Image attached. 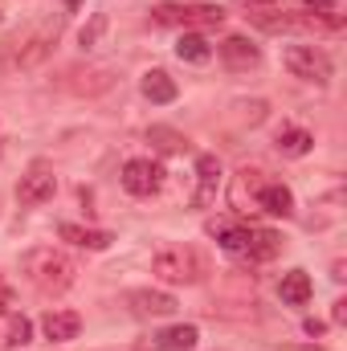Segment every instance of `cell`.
<instances>
[{"instance_id": "6da1fadb", "label": "cell", "mask_w": 347, "mask_h": 351, "mask_svg": "<svg viewBox=\"0 0 347 351\" xmlns=\"http://www.w3.org/2000/svg\"><path fill=\"white\" fill-rule=\"evenodd\" d=\"M208 237H217L225 254L246 258V262H270L282 254V237L274 229H258L246 221H208Z\"/></svg>"}, {"instance_id": "7a4b0ae2", "label": "cell", "mask_w": 347, "mask_h": 351, "mask_svg": "<svg viewBox=\"0 0 347 351\" xmlns=\"http://www.w3.org/2000/svg\"><path fill=\"white\" fill-rule=\"evenodd\" d=\"M25 274L41 294H66L74 286V278H78V265H74L70 254H62L53 245H41V250L25 254Z\"/></svg>"}, {"instance_id": "3957f363", "label": "cell", "mask_w": 347, "mask_h": 351, "mask_svg": "<svg viewBox=\"0 0 347 351\" xmlns=\"http://www.w3.org/2000/svg\"><path fill=\"white\" fill-rule=\"evenodd\" d=\"M152 274L168 286H196L204 278V258L188 245H168L152 258Z\"/></svg>"}, {"instance_id": "277c9868", "label": "cell", "mask_w": 347, "mask_h": 351, "mask_svg": "<svg viewBox=\"0 0 347 351\" xmlns=\"http://www.w3.org/2000/svg\"><path fill=\"white\" fill-rule=\"evenodd\" d=\"M152 21L156 25H176V29H217V25H225V8H217V4H156L152 8Z\"/></svg>"}, {"instance_id": "5b68a950", "label": "cell", "mask_w": 347, "mask_h": 351, "mask_svg": "<svg viewBox=\"0 0 347 351\" xmlns=\"http://www.w3.org/2000/svg\"><path fill=\"white\" fill-rule=\"evenodd\" d=\"M282 66H286L294 78H302V82H315V86H327V82H331V74H335L331 58H327L319 45H286V53H282Z\"/></svg>"}, {"instance_id": "8992f818", "label": "cell", "mask_w": 347, "mask_h": 351, "mask_svg": "<svg viewBox=\"0 0 347 351\" xmlns=\"http://www.w3.org/2000/svg\"><path fill=\"white\" fill-rule=\"evenodd\" d=\"M53 192H58V176H53L49 164H33L29 172L21 176V184H16V200L25 208H37L45 200H53Z\"/></svg>"}, {"instance_id": "52a82bcc", "label": "cell", "mask_w": 347, "mask_h": 351, "mask_svg": "<svg viewBox=\"0 0 347 351\" xmlns=\"http://www.w3.org/2000/svg\"><path fill=\"white\" fill-rule=\"evenodd\" d=\"M123 188L131 196H156L164 188V168L152 160H127L123 164Z\"/></svg>"}, {"instance_id": "ba28073f", "label": "cell", "mask_w": 347, "mask_h": 351, "mask_svg": "<svg viewBox=\"0 0 347 351\" xmlns=\"http://www.w3.org/2000/svg\"><path fill=\"white\" fill-rule=\"evenodd\" d=\"M58 33H62V21H49V25H41L25 45H21V53H16V66L21 70H33V66H41L49 53H53V41H58Z\"/></svg>"}, {"instance_id": "9c48e42d", "label": "cell", "mask_w": 347, "mask_h": 351, "mask_svg": "<svg viewBox=\"0 0 347 351\" xmlns=\"http://www.w3.org/2000/svg\"><path fill=\"white\" fill-rule=\"evenodd\" d=\"M254 208L286 221V217H294V192H290L286 184H278V180H265L258 188V196H254Z\"/></svg>"}, {"instance_id": "30bf717a", "label": "cell", "mask_w": 347, "mask_h": 351, "mask_svg": "<svg viewBox=\"0 0 347 351\" xmlns=\"http://www.w3.org/2000/svg\"><path fill=\"white\" fill-rule=\"evenodd\" d=\"M217 188H221V160L217 156H200L196 160V192H192V204L196 208H208L217 200Z\"/></svg>"}, {"instance_id": "8fae6325", "label": "cell", "mask_w": 347, "mask_h": 351, "mask_svg": "<svg viewBox=\"0 0 347 351\" xmlns=\"http://www.w3.org/2000/svg\"><path fill=\"white\" fill-rule=\"evenodd\" d=\"M217 53H221V62L229 66V70H254L261 62V49L250 41V37H225L221 45H217Z\"/></svg>"}, {"instance_id": "7c38bea8", "label": "cell", "mask_w": 347, "mask_h": 351, "mask_svg": "<svg viewBox=\"0 0 347 351\" xmlns=\"http://www.w3.org/2000/svg\"><path fill=\"white\" fill-rule=\"evenodd\" d=\"M127 302H131V311H135L139 319H164V315L176 311V298L164 294V290H131Z\"/></svg>"}, {"instance_id": "4fadbf2b", "label": "cell", "mask_w": 347, "mask_h": 351, "mask_svg": "<svg viewBox=\"0 0 347 351\" xmlns=\"http://www.w3.org/2000/svg\"><path fill=\"white\" fill-rule=\"evenodd\" d=\"M41 331H45V339H53V343H70V339H78V331H82V315H78V311H49V315L41 319Z\"/></svg>"}, {"instance_id": "5bb4252c", "label": "cell", "mask_w": 347, "mask_h": 351, "mask_svg": "<svg viewBox=\"0 0 347 351\" xmlns=\"http://www.w3.org/2000/svg\"><path fill=\"white\" fill-rule=\"evenodd\" d=\"M58 237H62V241H70V245H78V250H90V254H102V250L115 241L106 229H86V225H70V221L58 229Z\"/></svg>"}, {"instance_id": "9a60e30c", "label": "cell", "mask_w": 347, "mask_h": 351, "mask_svg": "<svg viewBox=\"0 0 347 351\" xmlns=\"http://www.w3.org/2000/svg\"><path fill=\"white\" fill-rule=\"evenodd\" d=\"M246 21L258 25V29H265V33H282V29L294 25V16H290L282 4H246Z\"/></svg>"}, {"instance_id": "2e32d148", "label": "cell", "mask_w": 347, "mask_h": 351, "mask_svg": "<svg viewBox=\"0 0 347 351\" xmlns=\"http://www.w3.org/2000/svg\"><path fill=\"white\" fill-rule=\"evenodd\" d=\"M278 294H282V302L286 306H307L311 302V278H307V269H290V274H282V282H278Z\"/></svg>"}, {"instance_id": "e0dca14e", "label": "cell", "mask_w": 347, "mask_h": 351, "mask_svg": "<svg viewBox=\"0 0 347 351\" xmlns=\"http://www.w3.org/2000/svg\"><path fill=\"white\" fill-rule=\"evenodd\" d=\"M196 343H200V331L192 323H176V327L156 335V348L160 351H192Z\"/></svg>"}, {"instance_id": "ac0fdd59", "label": "cell", "mask_w": 347, "mask_h": 351, "mask_svg": "<svg viewBox=\"0 0 347 351\" xmlns=\"http://www.w3.org/2000/svg\"><path fill=\"white\" fill-rule=\"evenodd\" d=\"M139 90H143V98H152V102H176V82H172V74H164V70H147L143 74V82H139Z\"/></svg>"}, {"instance_id": "d6986e66", "label": "cell", "mask_w": 347, "mask_h": 351, "mask_svg": "<svg viewBox=\"0 0 347 351\" xmlns=\"http://www.w3.org/2000/svg\"><path fill=\"white\" fill-rule=\"evenodd\" d=\"M176 58H180V62L200 66V62H208V58H213V45H208L196 29H188V33H180V41H176Z\"/></svg>"}, {"instance_id": "ffe728a7", "label": "cell", "mask_w": 347, "mask_h": 351, "mask_svg": "<svg viewBox=\"0 0 347 351\" xmlns=\"http://www.w3.org/2000/svg\"><path fill=\"white\" fill-rule=\"evenodd\" d=\"M311 147H315V135H311V131H302V127H282V131H278V152H282V156L298 160V156H307Z\"/></svg>"}, {"instance_id": "44dd1931", "label": "cell", "mask_w": 347, "mask_h": 351, "mask_svg": "<svg viewBox=\"0 0 347 351\" xmlns=\"http://www.w3.org/2000/svg\"><path fill=\"white\" fill-rule=\"evenodd\" d=\"M147 143L156 147V152H164V156H180V152H188V139L172 131V127H147Z\"/></svg>"}, {"instance_id": "7402d4cb", "label": "cell", "mask_w": 347, "mask_h": 351, "mask_svg": "<svg viewBox=\"0 0 347 351\" xmlns=\"http://www.w3.org/2000/svg\"><path fill=\"white\" fill-rule=\"evenodd\" d=\"M33 343V323L25 315H8V331H4V348H25Z\"/></svg>"}, {"instance_id": "603a6c76", "label": "cell", "mask_w": 347, "mask_h": 351, "mask_svg": "<svg viewBox=\"0 0 347 351\" xmlns=\"http://www.w3.org/2000/svg\"><path fill=\"white\" fill-rule=\"evenodd\" d=\"M233 110H237V119L250 123V127L265 123V114H270V106H265L261 98H241V102H233Z\"/></svg>"}, {"instance_id": "cb8c5ba5", "label": "cell", "mask_w": 347, "mask_h": 351, "mask_svg": "<svg viewBox=\"0 0 347 351\" xmlns=\"http://www.w3.org/2000/svg\"><path fill=\"white\" fill-rule=\"evenodd\" d=\"M102 33H106V16H102V12H94V16H90V25L78 33V45H82V49H94Z\"/></svg>"}, {"instance_id": "d4e9b609", "label": "cell", "mask_w": 347, "mask_h": 351, "mask_svg": "<svg viewBox=\"0 0 347 351\" xmlns=\"http://www.w3.org/2000/svg\"><path fill=\"white\" fill-rule=\"evenodd\" d=\"M0 315H12V286L0 278Z\"/></svg>"}, {"instance_id": "484cf974", "label": "cell", "mask_w": 347, "mask_h": 351, "mask_svg": "<svg viewBox=\"0 0 347 351\" xmlns=\"http://www.w3.org/2000/svg\"><path fill=\"white\" fill-rule=\"evenodd\" d=\"M307 8H315V16H323V12H335V0H307Z\"/></svg>"}, {"instance_id": "4316f807", "label": "cell", "mask_w": 347, "mask_h": 351, "mask_svg": "<svg viewBox=\"0 0 347 351\" xmlns=\"http://www.w3.org/2000/svg\"><path fill=\"white\" fill-rule=\"evenodd\" d=\"M302 327H307V335H323L327 331V323H319V319H307Z\"/></svg>"}, {"instance_id": "83f0119b", "label": "cell", "mask_w": 347, "mask_h": 351, "mask_svg": "<svg viewBox=\"0 0 347 351\" xmlns=\"http://www.w3.org/2000/svg\"><path fill=\"white\" fill-rule=\"evenodd\" d=\"M331 319H335V323H347V298H339V302H335V311H331Z\"/></svg>"}, {"instance_id": "f1b7e54d", "label": "cell", "mask_w": 347, "mask_h": 351, "mask_svg": "<svg viewBox=\"0 0 347 351\" xmlns=\"http://www.w3.org/2000/svg\"><path fill=\"white\" fill-rule=\"evenodd\" d=\"M331 278H335V282H344V278H347V262H335V265H331Z\"/></svg>"}, {"instance_id": "f546056e", "label": "cell", "mask_w": 347, "mask_h": 351, "mask_svg": "<svg viewBox=\"0 0 347 351\" xmlns=\"http://www.w3.org/2000/svg\"><path fill=\"white\" fill-rule=\"evenodd\" d=\"M241 4H278V0H241Z\"/></svg>"}, {"instance_id": "4dcf8cb0", "label": "cell", "mask_w": 347, "mask_h": 351, "mask_svg": "<svg viewBox=\"0 0 347 351\" xmlns=\"http://www.w3.org/2000/svg\"><path fill=\"white\" fill-rule=\"evenodd\" d=\"M66 4H70V8H74V4H78V0H66Z\"/></svg>"}]
</instances>
